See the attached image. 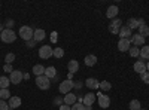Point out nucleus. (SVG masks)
<instances>
[{
    "mask_svg": "<svg viewBox=\"0 0 149 110\" xmlns=\"http://www.w3.org/2000/svg\"><path fill=\"white\" fill-rule=\"evenodd\" d=\"M0 39H2L3 43H12V42H15L17 39V34L14 30H9V28H5L2 33H0Z\"/></svg>",
    "mask_w": 149,
    "mask_h": 110,
    "instance_id": "1",
    "label": "nucleus"
},
{
    "mask_svg": "<svg viewBox=\"0 0 149 110\" xmlns=\"http://www.w3.org/2000/svg\"><path fill=\"white\" fill-rule=\"evenodd\" d=\"M33 34H34V30H33L31 27H29V26H22V27L19 28V33H18L19 37L24 39L26 42H29V40L33 39Z\"/></svg>",
    "mask_w": 149,
    "mask_h": 110,
    "instance_id": "2",
    "label": "nucleus"
},
{
    "mask_svg": "<svg viewBox=\"0 0 149 110\" xmlns=\"http://www.w3.org/2000/svg\"><path fill=\"white\" fill-rule=\"evenodd\" d=\"M36 85L39 86V89L46 91V89L51 88V79H48L45 75H42V76H37V77H36Z\"/></svg>",
    "mask_w": 149,
    "mask_h": 110,
    "instance_id": "3",
    "label": "nucleus"
},
{
    "mask_svg": "<svg viewBox=\"0 0 149 110\" xmlns=\"http://www.w3.org/2000/svg\"><path fill=\"white\" fill-rule=\"evenodd\" d=\"M73 80L72 79H67V80H63L60 85H58V89H60V92L61 94H69L72 89H73Z\"/></svg>",
    "mask_w": 149,
    "mask_h": 110,
    "instance_id": "4",
    "label": "nucleus"
},
{
    "mask_svg": "<svg viewBox=\"0 0 149 110\" xmlns=\"http://www.w3.org/2000/svg\"><path fill=\"white\" fill-rule=\"evenodd\" d=\"M52 52H54V48H51L49 45H45V46H42L39 49V57L42 59H48V58L52 57Z\"/></svg>",
    "mask_w": 149,
    "mask_h": 110,
    "instance_id": "5",
    "label": "nucleus"
},
{
    "mask_svg": "<svg viewBox=\"0 0 149 110\" xmlns=\"http://www.w3.org/2000/svg\"><path fill=\"white\" fill-rule=\"evenodd\" d=\"M22 75H24L22 71H19V70H14V71L10 73V76H9L10 83H14V85L21 83V80H22Z\"/></svg>",
    "mask_w": 149,
    "mask_h": 110,
    "instance_id": "6",
    "label": "nucleus"
},
{
    "mask_svg": "<svg viewBox=\"0 0 149 110\" xmlns=\"http://www.w3.org/2000/svg\"><path fill=\"white\" fill-rule=\"evenodd\" d=\"M130 48H131L130 39H119V42H118V49H119L121 52H128Z\"/></svg>",
    "mask_w": 149,
    "mask_h": 110,
    "instance_id": "7",
    "label": "nucleus"
},
{
    "mask_svg": "<svg viewBox=\"0 0 149 110\" xmlns=\"http://www.w3.org/2000/svg\"><path fill=\"white\" fill-rule=\"evenodd\" d=\"M97 95H98V106H100L102 109H107L110 106V98L107 95L102 94V92H98Z\"/></svg>",
    "mask_w": 149,
    "mask_h": 110,
    "instance_id": "8",
    "label": "nucleus"
},
{
    "mask_svg": "<svg viewBox=\"0 0 149 110\" xmlns=\"http://www.w3.org/2000/svg\"><path fill=\"white\" fill-rule=\"evenodd\" d=\"M95 100H97V95L95 94H93V92H88L85 97H84V101H82V104L84 106H93L94 103H95Z\"/></svg>",
    "mask_w": 149,
    "mask_h": 110,
    "instance_id": "9",
    "label": "nucleus"
},
{
    "mask_svg": "<svg viewBox=\"0 0 149 110\" xmlns=\"http://www.w3.org/2000/svg\"><path fill=\"white\" fill-rule=\"evenodd\" d=\"M134 71L139 73V75L146 73V63H145V61H142V59L136 61V63H134Z\"/></svg>",
    "mask_w": 149,
    "mask_h": 110,
    "instance_id": "10",
    "label": "nucleus"
},
{
    "mask_svg": "<svg viewBox=\"0 0 149 110\" xmlns=\"http://www.w3.org/2000/svg\"><path fill=\"white\" fill-rule=\"evenodd\" d=\"M130 42H131L134 46H145V37H143V36H140L139 33L134 34V36H131Z\"/></svg>",
    "mask_w": 149,
    "mask_h": 110,
    "instance_id": "11",
    "label": "nucleus"
},
{
    "mask_svg": "<svg viewBox=\"0 0 149 110\" xmlns=\"http://www.w3.org/2000/svg\"><path fill=\"white\" fill-rule=\"evenodd\" d=\"M118 12H119L118 6L112 5V6H109V8H107V10H106V17H107V18H110V19H115V18H116V15H118Z\"/></svg>",
    "mask_w": 149,
    "mask_h": 110,
    "instance_id": "12",
    "label": "nucleus"
},
{
    "mask_svg": "<svg viewBox=\"0 0 149 110\" xmlns=\"http://www.w3.org/2000/svg\"><path fill=\"white\" fill-rule=\"evenodd\" d=\"M85 85H86V88H90V89H98L100 88V82H98L97 79H94V77H88L86 82H85Z\"/></svg>",
    "mask_w": 149,
    "mask_h": 110,
    "instance_id": "13",
    "label": "nucleus"
},
{
    "mask_svg": "<svg viewBox=\"0 0 149 110\" xmlns=\"http://www.w3.org/2000/svg\"><path fill=\"white\" fill-rule=\"evenodd\" d=\"M119 36H121V39H131V30L127 27V26H122L121 28H119V33H118Z\"/></svg>",
    "mask_w": 149,
    "mask_h": 110,
    "instance_id": "14",
    "label": "nucleus"
},
{
    "mask_svg": "<svg viewBox=\"0 0 149 110\" xmlns=\"http://www.w3.org/2000/svg\"><path fill=\"white\" fill-rule=\"evenodd\" d=\"M45 37H46V33H45V30H42V28H36V30H34L33 39H34L36 42H42Z\"/></svg>",
    "mask_w": 149,
    "mask_h": 110,
    "instance_id": "15",
    "label": "nucleus"
},
{
    "mask_svg": "<svg viewBox=\"0 0 149 110\" xmlns=\"http://www.w3.org/2000/svg\"><path fill=\"white\" fill-rule=\"evenodd\" d=\"M76 100H78V98H76V95H74L73 92H69V94L64 95V104H67V106H70V107L76 103Z\"/></svg>",
    "mask_w": 149,
    "mask_h": 110,
    "instance_id": "16",
    "label": "nucleus"
},
{
    "mask_svg": "<svg viewBox=\"0 0 149 110\" xmlns=\"http://www.w3.org/2000/svg\"><path fill=\"white\" fill-rule=\"evenodd\" d=\"M84 61H85V66H86V67H93V66L97 64V57L93 55V54H90V55H86V57H85Z\"/></svg>",
    "mask_w": 149,
    "mask_h": 110,
    "instance_id": "17",
    "label": "nucleus"
},
{
    "mask_svg": "<svg viewBox=\"0 0 149 110\" xmlns=\"http://www.w3.org/2000/svg\"><path fill=\"white\" fill-rule=\"evenodd\" d=\"M67 68H69V73H72V75H73V73H76L79 70V63H78L76 59H70L69 64H67Z\"/></svg>",
    "mask_w": 149,
    "mask_h": 110,
    "instance_id": "18",
    "label": "nucleus"
},
{
    "mask_svg": "<svg viewBox=\"0 0 149 110\" xmlns=\"http://www.w3.org/2000/svg\"><path fill=\"white\" fill-rule=\"evenodd\" d=\"M8 104H9V107H10L12 110H14V109H17V107L21 106V98H19V97H10Z\"/></svg>",
    "mask_w": 149,
    "mask_h": 110,
    "instance_id": "19",
    "label": "nucleus"
},
{
    "mask_svg": "<svg viewBox=\"0 0 149 110\" xmlns=\"http://www.w3.org/2000/svg\"><path fill=\"white\" fill-rule=\"evenodd\" d=\"M45 76H46L48 79H55V77H57V70H55V67L51 66V67L45 68Z\"/></svg>",
    "mask_w": 149,
    "mask_h": 110,
    "instance_id": "20",
    "label": "nucleus"
},
{
    "mask_svg": "<svg viewBox=\"0 0 149 110\" xmlns=\"http://www.w3.org/2000/svg\"><path fill=\"white\" fill-rule=\"evenodd\" d=\"M33 73L36 75V77H37V76H42V75H45V67H43L42 64H36V66L33 67Z\"/></svg>",
    "mask_w": 149,
    "mask_h": 110,
    "instance_id": "21",
    "label": "nucleus"
},
{
    "mask_svg": "<svg viewBox=\"0 0 149 110\" xmlns=\"http://www.w3.org/2000/svg\"><path fill=\"white\" fill-rule=\"evenodd\" d=\"M139 57L142 58V61L143 59H149V46L148 45L143 46V48H140V55Z\"/></svg>",
    "mask_w": 149,
    "mask_h": 110,
    "instance_id": "22",
    "label": "nucleus"
},
{
    "mask_svg": "<svg viewBox=\"0 0 149 110\" xmlns=\"http://www.w3.org/2000/svg\"><path fill=\"white\" fill-rule=\"evenodd\" d=\"M9 83H10L9 77H6V76H2V77H0V89H8Z\"/></svg>",
    "mask_w": 149,
    "mask_h": 110,
    "instance_id": "23",
    "label": "nucleus"
},
{
    "mask_svg": "<svg viewBox=\"0 0 149 110\" xmlns=\"http://www.w3.org/2000/svg\"><path fill=\"white\" fill-rule=\"evenodd\" d=\"M128 109H130V110H140V109H142V107H140V101H139V100H131L130 104H128Z\"/></svg>",
    "mask_w": 149,
    "mask_h": 110,
    "instance_id": "24",
    "label": "nucleus"
},
{
    "mask_svg": "<svg viewBox=\"0 0 149 110\" xmlns=\"http://www.w3.org/2000/svg\"><path fill=\"white\" fill-rule=\"evenodd\" d=\"M127 27H128L130 30H133V28H139V21L136 19V18L128 19V22H127Z\"/></svg>",
    "mask_w": 149,
    "mask_h": 110,
    "instance_id": "25",
    "label": "nucleus"
},
{
    "mask_svg": "<svg viewBox=\"0 0 149 110\" xmlns=\"http://www.w3.org/2000/svg\"><path fill=\"white\" fill-rule=\"evenodd\" d=\"M128 54H130L133 58L139 57V55H140V48H137V46H131V48H130V51H128Z\"/></svg>",
    "mask_w": 149,
    "mask_h": 110,
    "instance_id": "26",
    "label": "nucleus"
},
{
    "mask_svg": "<svg viewBox=\"0 0 149 110\" xmlns=\"http://www.w3.org/2000/svg\"><path fill=\"white\" fill-rule=\"evenodd\" d=\"M63 55H64V49H63V48H54L52 57H55V58H63Z\"/></svg>",
    "mask_w": 149,
    "mask_h": 110,
    "instance_id": "27",
    "label": "nucleus"
},
{
    "mask_svg": "<svg viewBox=\"0 0 149 110\" xmlns=\"http://www.w3.org/2000/svg\"><path fill=\"white\" fill-rule=\"evenodd\" d=\"M139 34L143 36V37H145V36H149V27L146 26V24H143V26L139 27Z\"/></svg>",
    "mask_w": 149,
    "mask_h": 110,
    "instance_id": "28",
    "label": "nucleus"
},
{
    "mask_svg": "<svg viewBox=\"0 0 149 110\" xmlns=\"http://www.w3.org/2000/svg\"><path fill=\"white\" fill-rule=\"evenodd\" d=\"M0 98H2V100H9L10 98L9 89H0Z\"/></svg>",
    "mask_w": 149,
    "mask_h": 110,
    "instance_id": "29",
    "label": "nucleus"
},
{
    "mask_svg": "<svg viewBox=\"0 0 149 110\" xmlns=\"http://www.w3.org/2000/svg\"><path fill=\"white\" fill-rule=\"evenodd\" d=\"M110 88H112V83H110V82H107V80L100 82V89H102V91H109Z\"/></svg>",
    "mask_w": 149,
    "mask_h": 110,
    "instance_id": "30",
    "label": "nucleus"
},
{
    "mask_svg": "<svg viewBox=\"0 0 149 110\" xmlns=\"http://www.w3.org/2000/svg\"><path fill=\"white\" fill-rule=\"evenodd\" d=\"M5 61H6V64H12V63L15 61V54H12V52L6 54V57H5Z\"/></svg>",
    "mask_w": 149,
    "mask_h": 110,
    "instance_id": "31",
    "label": "nucleus"
},
{
    "mask_svg": "<svg viewBox=\"0 0 149 110\" xmlns=\"http://www.w3.org/2000/svg\"><path fill=\"white\" fill-rule=\"evenodd\" d=\"M54 104L55 106H63L64 104V98H63V95H60V97H55V98H54Z\"/></svg>",
    "mask_w": 149,
    "mask_h": 110,
    "instance_id": "32",
    "label": "nucleus"
},
{
    "mask_svg": "<svg viewBox=\"0 0 149 110\" xmlns=\"http://www.w3.org/2000/svg\"><path fill=\"white\" fill-rule=\"evenodd\" d=\"M110 26H113V27H116V28H121V27H122V21H121L119 18H115L113 21H112Z\"/></svg>",
    "mask_w": 149,
    "mask_h": 110,
    "instance_id": "33",
    "label": "nucleus"
},
{
    "mask_svg": "<svg viewBox=\"0 0 149 110\" xmlns=\"http://www.w3.org/2000/svg\"><path fill=\"white\" fill-rule=\"evenodd\" d=\"M72 110H85V106L82 103H74L72 106Z\"/></svg>",
    "mask_w": 149,
    "mask_h": 110,
    "instance_id": "34",
    "label": "nucleus"
},
{
    "mask_svg": "<svg viewBox=\"0 0 149 110\" xmlns=\"http://www.w3.org/2000/svg\"><path fill=\"white\" fill-rule=\"evenodd\" d=\"M0 110H10L9 104H8L5 100H0Z\"/></svg>",
    "mask_w": 149,
    "mask_h": 110,
    "instance_id": "35",
    "label": "nucleus"
},
{
    "mask_svg": "<svg viewBox=\"0 0 149 110\" xmlns=\"http://www.w3.org/2000/svg\"><path fill=\"white\" fill-rule=\"evenodd\" d=\"M140 77H142V80H143L145 83H149V73H148V71L143 73V75H140Z\"/></svg>",
    "mask_w": 149,
    "mask_h": 110,
    "instance_id": "36",
    "label": "nucleus"
},
{
    "mask_svg": "<svg viewBox=\"0 0 149 110\" xmlns=\"http://www.w3.org/2000/svg\"><path fill=\"white\" fill-rule=\"evenodd\" d=\"M84 86V82H81V80H76L73 83V88H76V89H81Z\"/></svg>",
    "mask_w": 149,
    "mask_h": 110,
    "instance_id": "37",
    "label": "nucleus"
},
{
    "mask_svg": "<svg viewBox=\"0 0 149 110\" xmlns=\"http://www.w3.org/2000/svg\"><path fill=\"white\" fill-rule=\"evenodd\" d=\"M14 21H12V19H8L6 21V24H5V26H6V28H9V30H12V27H14Z\"/></svg>",
    "mask_w": 149,
    "mask_h": 110,
    "instance_id": "38",
    "label": "nucleus"
},
{
    "mask_svg": "<svg viewBox=\"0 0 149 110\" xmlns=\"http://www.w3.org/2000/svg\"><path fill=\"white\" fill-rule=\"evenodd\" d=\"M36 43H37V42H36L34 39H31V40H29V42H26V45H27V48H34V46H36Z\"/></svg>",
    "mask_w": 149,
    "mask_h": 110,
    "instance_id": "39",
    "label": "nucleus"
},
{
    "mask_svg": "<svg viewBox=\"0 0 149 110\" xmlns=\"http://www.w3.org/2000/svg\"><path fill=\"white\" fill-rule=\"evenodd\" d=\"M109 30H110L112 34H118V33H119V28H116V27H113V26H109Z\"/></svg>",
    "mask_w": 149,
    "mask_h": 110,
    "instance_id": "40",
    "label": "nucleus"
},
{
    "mask_svg": "<svg viewBox=\"0 0 149 110\" xmlns=\"http://www.w3.org/2000/svg\"><path fill=\"white\" fill-rule=\"evenodd\" d=\"M3 70H5V71H8V73H12V71H14V68H12V66H10V64H5Z\"/></svg>",
    "mask_w": 149,
    "mask_h": 110,
    "instance_id": "41",
    "label": "nucleus"
},
{
    "mask_svg": "<svg viewBox=\"0 0 149 110\" xmlns=\"http://www.w3.org/2000/svg\"><path fill=\"white\" fill-rule=\"evenodd\" d=\"M60 110H72V107L67 104H63V106H60Z\"/></svg>",
    "mask_w": 149,
    "mask_h": 110,
    "instance_id": "42",
    "label": "nucleus"
},
{
    "mask_svg": "<svg viewBox=\"0 0 149 110\" xmlns=\"http://www.w3.org/2000/svg\"><path fill=\"white\" fill-rule=\"evenodd\" d=\"M22 79L29 80V79H30V75H29V73H24V75H22Z\"/></svg>",
    "mask_w": 149,
    "mask_h": 110,
    "instance_id": "43",
    "label": "nucleus"
},
{
    "mask_svg": "<svg viewBox=\"0 0 149 110\" xmlns=\"http://www.w3.org/2000/svg\"><path fill=\"white\" fill-rule=\"evenodd\" d=\"M3 26H5V24H2V22H0V33H2L5 28H3Z\"/></svg>",
    "mask_w": 149,
    "mask_h": 110,
    "instance_id": "44",
    "label": "nucleus"
},
{
    "mask_svg": "<svg viewBox=\"0 0 149 110\" xmlns=\"http://www.w3.org/2000/svg\"><path fill=\"white\" fill-rule=\"evenodd\" d=\"M55 36H57V33H54V34H52V42H55V40H57V37H55Z\"/></svg>",
    "mask_w": 149,
    "mask_h": 110,
    "instance_id": "45",
    "label": "nucleus"
},
{
    "mask_svg": "<svg viewBox=\"0 0 149 110\" xmlns=\"http://www.w3.org/2000/svg\"><path fill=\"white\" fill-rule=\"evenodd\" d=\"M85 110H93V107H90V106H85Z\"/></svg>",
    "mask_w": 149,
    "mask_h": 110,
    "instance_id": "46",
    "label": "nucleus"
},
{
    "mask_svg": "<svg viewBox=\"0 0 149 110\" xmlns=\"http://www.w3.org/2000/svg\"><path fill=\"white\" fill-rule=\"evenodd\" d=\"M146 70H148V73H149V61H148V64H146Z\"/></svg>",
    "mask_w": 149,
    "mask_h": 110,
    "instance_id": "47",
    "label": "nucleus"
},
{
    "mask_svg": "<svg viewBox=\"0 0 149 110\" xmlns=\"http://www.w3.org/2000/svg\"><path fill=\"white\" fill-rule=\"evenodd\" d=\"M140 110H145V109H140Z\"/></svg>",
    "mask_w": 149,
    "mask_h": 110,
    "instance_id": "48",
    "label": "nucleus"
}]
</instances>
